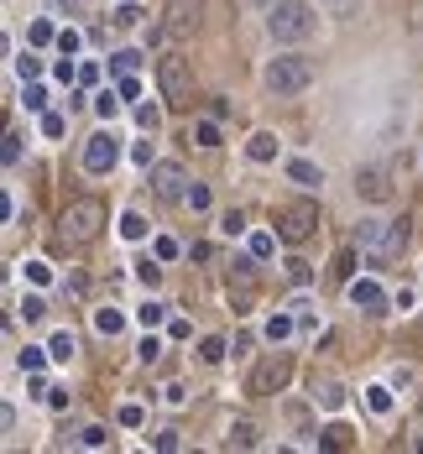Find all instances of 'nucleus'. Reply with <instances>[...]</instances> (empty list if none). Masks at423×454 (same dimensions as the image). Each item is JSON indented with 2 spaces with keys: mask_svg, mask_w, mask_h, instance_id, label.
Masks as SVG:
<instances>
[{
  "mask_svg": "<svg viewBox=\"0 0 423 454\" xmlns=\"http://www.w3.org/2000/svg\"><path fill=\"white\" fill-rule=\"evenodd\" d=\"M84 444H89V449H105L110 433H105V428H84Z\"/></svg>",
  "mask_w": 423,
  "mask_h": 454,
  "instance_id": "72a5a7b5",
  "label": "nucleus"
},
{
  "mask_svg": "<svg viewBox=\"0 0 423 454\" xmlns=\"http://www.w3.org/2000/svg\"><path fill=\"white\" fill-rule=\"evenodd\" d=\"M173 256H178V240L162 235V240H157V261H173Z\"/></svg>",
  "mask_w": 423,
  "mask_h": 454,
  "instance_id": "e433bc0d",
  "label": "nucleus"
},
{
  "mask_svg": "<svg viewBox=\"0 0 423 454\" xmlns=\"http://www.w3.org/2000/svg\"><path fill=\"white\" fill-rule=\"evenodd\" d=\"M94 329H100V335H120V329H126V319H120L115 308H100V313H94Z\"/></svg>",
  "mask_w": 423,
  "mask_h": 454,
  "instance_id": "4468645a",
  "label": "nucleus"
},
{
  "mask_svg": "<svg viewBox=\"0 0 423 454\" xmlns=\"http://www.w3.org/2000/svg\"><path fill=\"white\" fill-rule=\"evenodd\" d=\"M188 204H194V209H209V188H204V183H194V188H188Z\"/></svg>",
  "mask_w": 423,
  "mask_h": 454,
  "instance_id": "2f4dec72",
  "label": "nucleus"
},
{
  "mask_svg": "<svg viewBox=\"0 0 423 454\" xmlns=\"http://www.w3.org/2000/svg\"><path fill=\"white\" fill-rule=\"evenodd\" d=\"M199 355H204V360H225V339H214V335H209V339H204V350H199Z\"/></svg>",
  "mask_w": 423,
  "mask_h": 454,
  "instance_id": "7c9ffc66",
  "label": "nucleus"
},
{
  "mask_svg": "<svg viewBox=\"0 0 423 454\" xmlns=\"http://www.w3.org/2000/svg\"><path fill=\"white\" fill-rule=\"evenodd\" d=\"M267 26H272V37L277 42H303V37H314V11H308L303 0H282V6H272V16H267Z\"/></svg>",
  "mask_w": 423,
  "mask_h": 454,
  "instance_id": "f03ea898",
  "label": "nucleus"
},
{
  "mask_svg": "<svg viewBox=\"0 0 423 454\" xmlns=\"http://www.w3.org/2000/svg\"><path fill=\"white\" fill-rule=\"evenodd\" d=\"M110 21H115V26H136L141 11H136V6H115V16H110Z\"/></svg>",
  "mask_w": 423,
  "mask_h": 454,
  "instance_id": "bb28decb",
  "label": "nucleus"
},
{
  "mask_svg": "<svg viewBox=\"0 0 423 454\" xmlns=\"http://www.w3.org/2000/svg\"><path fill=\"white\" fill-rule=\"evenodd\" d=\"M319 402H324V407H345V392L335 382H324V386H319Z\"/></svg>",
  "mask_w": 423,
  "mask_h": 454,
  "instance_id": "b1692460",
  "label": "nucleus"
},
{
  "mask_svg": "<svg viewBox=\"0 0 423 454\" xmlns=\"http://www.w3.org/2000/svg\"><path fill=\"white\" fill-rule=\"evenodd\" d=\"M272 251H277V235H267V230H261V235H251V256H256V261H267Z\"/></svg>",
  "mask_w": 423,
  "mask_h": 454,
  "instance_id": "f3484780",
  "label": "nucleus"
},
{
  "mask_svg": "<svg viewBox=\"0 0 423 454\" xmlns=\"http://www.w3.org/2000/svg\"><path fill=\"white\" fill-rule=\"evenodd\" d=\"M288 376H293V360H288V355H267L256 371H251L246 392H251V397H272V392H282V386H288Z\"/></svg>",
  "mask_w": 423,
  "mask_h": 454,
  "instance_id": "423d86ee",
  "label": "nucleus"
},
{
  "mask_svg": "<svg viewBox=\"0 0 423 454\" xmlns=\"http://www.w3.org/2000/svg\"><path fill=\"white\" fill-rule=\"evenodd\" d=\"M120 235H126V240H141V235H147V219H141V215H126V219H120Z\"/></svg>",
  "mask_w": 423,
  "mask_h": 454,
  "instance_id": "4be33fe9",
  "label": "nucleus"
},
{
  "mask_svg": "<svg viewBox=\"0 0 423 454\" xmlns=\"http://www.w3.org/2000/svg\"><path fill=\"white\" fill-rule=\"evenodd\" d=\"M42 360H47V355H42V350H21V366H26V371H32V376H37V371H42Z\"/></svg>",
  "mask_w": 423,
  "mask_h": 454,
  "instance_id": "c9c22d12",
  "label": "nucleus"
},
{
  "mask_svg": "<svg viewBox=\"0 0 423 454\" xmlns=\"http://www.w3.org/2000/svg\"><path fill=\"white\" fill-rule=\"evenodd\" d=\"M21 313H26V319H42V313H47V303L32 293V298H21Z\"/></svg>",
  "mask_w": 423,
  "mask_h": 454,
  "instance_id": "c756f323",
  "label": "nucleus"
},
{
  "mask_svg": "<svg viewBox=\"0 0 423 454\" xmlns=\"http://www.w3.org/2000/svg\"><path fill=\"white\" fill-rule=\"evenodd\" d=\"M58 52H68V58H73V52H79V32H58Z\"/></svg>",
  "mask_w": 423,
  "mask_h": 454,
  "instance_id": "f704fd0d",
  "label": "nucleus"
},
{
  "mask_svg": "<svg viewBox=\"0 0 423 454\" xmlns=\"http://www.w3.org/2000/svg\"><path fill=\"white\" fill-rule=\"evenodd\" d=\"M308 277H314V266H308V261H288V282H293V287H303Z\"/></svg>",
  "mask_w": 423,
  "mask_h": 454,
  "instance_id": "393cba45",
  "label": "nucleus"
},
{
  "mask_svg": "<svg viewBox=\"0 0 423 454\" xmlns=\"http://www.w3.org/2000/svg\"><path fill=\"white\" fill-rule=\"evenodd\" d=\"M225 235H241V230H246V215H241V209H230V215H225Z\"/></svg>",
  "mask_w": 423,
  "mask_h": 454,
  "instance_id": "cd10ccee",
  "label": "nucleus"
},
{
  "mask_svg": "<svg viewBox=\"0 0 423 454\" xmlns=\"http://www.w3.org/2000/svg\"><path fill=\"white\" fill-rule=\"evenodd\" d=\"M293 335V319H288V313H272L267 319V339H288Z\"/></svg>",
  "mask_w": 423,
  "mask_h": 454,
  "instance_id": "a211bd4d",
  "label": "nucleus"
},
{
  "mask_svg": "<svg viewBox=\"0 0 423 454\" xmlns=\"http://www.w3.org/2000/svg\"><path fill=\"white\" fill-rule=\"evenodd\" d=\"M167 11H173V21H167V37H188V32H194V21H199V6H188V0H173Z\"/></svg>",
  "mask_w": 423,
  "mask_h": 454,
  "instance_id": "9b49d317",
  "label": "nucleus"
},
{
  "mask_svg": "<svg viewBox=\"0 0 423 454\" xmlns=\"http://www.w3.org/2000/svg\"><path fill=\"white\" fill-rule=\"evenodd\" d=\"M42 105H47V95L37 84H26V110H42Z\"/></svg>",
  "mask_w": 423,
  "mask_h": 454,
  "instance_id": "58836bf2",
  "label": "nucleus"
},
{
  "mask_svg": "<svg viewBox=\"0 0 423 454\" xmlns=\"http://www.w3.org/2000/svg\"><path fill=\"white\" fill-rule=\"evenodd\" d=\"M115 157H120V146H115V136H89V141H84V168L89 172H110L115 168Z\"/></svg>",
  "mask_w": 423,
  "mask_h": 454,
  "instance_id": "0eeeda50",
  "label": "nucleus"
},
{
  "mask_svg": "<svg viewBox=\"0 0 423 454\" xmlns=\"http://www.w3.org/2000/svg\"><path fill=\"white\" fill-rule=\"evenodd\" d=\"M314 225H319V204L314 199H293V204L277 209V235L288 240V246H303V240L314 235Z\"/></svg>",
  "mask_w": 423,
  "mask_h": 454,
  "instance_id": "39448f33",
  "label": "nucleus"
},
{
  "mask_svg": "<svg viewBox=\"0 0 423 454\" xmlns=\"http://www.w3.org/2000/svg\"><path fill=\"white\" fill-rule=\"evenodd\" d=\"M110 63H115V68H120V73H136V63H141V52H115V58H110Z\"/></svg>",
  "mask_w": 423,
  "mask_h": 454,
  "instance_id": "c85d7f7f",
  "label": "nucleus"
},
{
  "mask_svg": "<svg viewBox=\"0 0 423 454\" xmlns=\"http://www.w3.org/2000/svg\"><path fill=\"white\" fill-rule=\"evenodd\" d=\"M366 402H371V413H392V392L387 386H366Z\"/></svg>",
  "mask_w": 423,
  "mask_h": 454,
  "instance_id": "6ab92c4d",
  "label": "nucleus"
},
{
  "mask_svg": "<svg viewBox=\"0 0 423 454\" xmlns=\"http://www.w3.org/2000/svg\"><path fill=\"white\" fill-rule=\"evenodd\" d=\"M162 313H167V308H162V303H147V308H141V313H136V319H141V324H147V329H157V324H162Z\"/></svg>",
  "mask_w": 423,
  "mask_h": 454,
  "instance_id": "a878e982",
  "label": "nucleus"
},
{
  "mask_svg": "<svg viewBox=\"0 0 423 454\" xmlns=\"http://www.w3.org/2000/svg\"><path fill=\"white\" fill-rule=\"evenodd\" d=\"M136 95H141V84H136V79L126 73V79H120V99H136Z\"/></svg>",
  "mask_w": 423,
  "mask_h": 454,
  "instance_id": "a19ab883",
  "label": "nucleus"
},
{
  "mask_svg": "<svg viewBox=\"0 0 423 454\" xmlns=\"http://www.w3.org/2000/svg\"><path fill=\"white\" fill-rule=\"evenodd\" d=\"M355 193H361V199H371V204H382V199H392V183H387V172H382V168H361Z\"/></svg>",
  "mask_w": 423,
  "mask_h": 454,
  "instance_id": "1a4fd4ad",
  "label": "nucleus"
},
{
  "mask_svg": "<svg viewBox=\"0 0 423 454\" xmlns=\"http://www.w3.org/2000/svg\"><path fill=\"white\" fill-rule=\"evenodd\" d=\"M183 168L178 162H157L152 168V188H157V199H183Z\"/></svg>",
  "mask_w": 423,
  "mask_h": 454,
  "instance_id": "6e6552de",
  "label": "nucleus"
},
{
  "mask_svg": "<svg viewBox=\"0 0 423 454\" xmlns=\"http://www.w3.org/2000/svg\"><path fill=\"white\" fill-rule=\"evenodd\" d=\"M100 225H105V204L100 199H73L63 209V240H73V246H89L100 235Z\"/></svg>",
  "mask_w": 423,
  "mask_h": 454,
  "instance_id": "7ed1b4c3",
  "label": "nucleus"
},
{
  "mask_svg": "<svg viewBox=\"0 0 423 454\" xmlns=\"http://www.w3.org/2000/svg\"><path fill=\"white\" fill-rule=\"evenodd\" d=\"M288 178H293V183H303V188L324 183V178H319V168H314V162H303V157H298V162H288Z\"/></svg>",
  "mask_w": 423,
  "mask_h": 454,
  "instance_id": "ddd939ff",
  "label": "nucleus"
},
{
  "mask_svg": "<svg viewBox=\"0 0 423 454\" xmlns=\"http://www.w3.org/2000/svg\"><path fill=\"white\" fill-rule=\"evenodd\" d=\"M47 355H53V360H68V355H73V335H68V329H63V335H53Z\"/></svg>",
  "mask_w": 423,
  "mask_h": 454,
  "instance_id": "aec40b11",
  "label": "nucleus"
},
{
  "mask_svg": "<svg viewBox=\"0 0 423 454\" xmlns=\"http://www.w3.org/2000/svg\"><path fill=\"white\" fill-rule=\"evenodd\" d=\"M32 42H37V48H42V42H58V32H53L47 21H37V26H32Z\"/></svg>",
  "mask_w": 423,
  "mask_h": 454,
  "instance_id": "473e14b6",
  "label": "nucleus"
},
{
  "mask_svg": "<svg viewBox=\"0 0 423 454\" xmlns=\"http://www.w3.org/2000/svg\"><path fill=\"white\" fill-rule=\"evenodd\" d=\"M194 141H199V146H220V126H214V120H204L199 131H194Z\"/></svg>",
  "mask_w": 423,
  "mask_h": 454,
  "instance_id": "5701e85b",
  "label": "nucleus"
},
{
  "mask_svg": "<svg viewBox=\"0 0 423 454\" xmlns=\"http://www.w3.org/2000/svg\"><path fill=\"white\" fill-rule=\"evenodd\" d=\"M230 444H235V449H251V444H256V423H246V418H241V423L230 428Z\"/></svg>",
  "mask_w": 423,
  "mask_h": 454,
  "instance_id": "2eb2a0df",
  "label": "nucleus"
},
{
  "mask_svg": "<svg viewBox=\"0 0 423 454\" xmlns=\"http://www.w3.org/2000/svg\"><path fill=\"white\" fill-rule=\"evenodd\" d=\"M308 84H314V63H308V58H272V68H267V89H272L277 99L303 95Z\"/></svg>",
  "mask_w": 423,
  "mask_h": 454,
  "instance_id": "20e7f679",
  "label": "nucleus"
},
{
  "mask_svg": "<svg viewBox=\"0 0 423 454\" xmlns=\"http://www.w3.org/2000/svg\"><path fill=\"white\" fill-rule=\"evenodd\" d=\"M136 120L147 126V131H157V110H152V105H141V110H136Z\"/></svg>",
  "mask_w": 423,
  "mask_h": 454,
  "instance_id": "ea45409f",
  "label": "nucleus"
},
{
  "mask_svg": "<svg viewBox=\"0 0 423 454\" xmlns=\"http://www.w3.org/2000/svg\"><path fill=\"white\" fill-rule=\"evenodd\" d=\"M246 152H251V162H272V157H277V136H272V131H256L246 141Z\"/></svg>",
  "mask_w": 423,
  "mask_h": 454,
  "instance_id": "f8f14e48",
  "label": "nucleus"
},
{
  "mask_svg": "<svg viewBox=\"0 0 423 454\" xmlns=\"http://www.w3.org/2000/svg\"><path fill=\"white\" fill-rule=\"evenodd\" d=\"M350 266H355V251L345 246V251L335 256V266H329V277H335V282H350Z\"/></svg>",
  "mask_w": 423,
  "mask_h": 454,
  "instance_id": "dca6fc26",
  "label": "nucleus"
},
{
  "mask_svg": "<svg viewBox=\"0 0 423 454\" xmlns=\"http://www.w3.org/2000/svg\"><path fill=\"white\" fill-rule=\"evenodd\" d=\"M16 73H21V79H37V73H42V63H37V58H21V63H16Z\"/></svg>",
  "mask_w": 423,
  "mask_h": 454,
  "instance_id": "4c0bfd02",
  "label": "nucleus"
},
{
  "mask_svg": "<svg viewBox=\"0 0 423 454\" xmlns=\"http://www.w3.org/2000/svg\"><path fill=\"white\" fill-rule=\"evenodd\" d=\"M350 303L355 308H366V313H382V303H387V293L371 282V277H361V282H350Z\"/></svg>",
  "mask_w": 423,
  "mask_h": 454,
  "instance_id": "9d476101",
  "label": "nucleus"
},
{
  "mask_svg": "<svg viewBox=\"0 0 423 454\" xmlns=\"http://www.w3.org/2000/svg\"><path fill=\"white\" fill-rule=\"evenodd\" d=\"M157 84H162V99H167L173 110L194 105V68H188L183 52H167V58L157 63Z\"/></svg>",
  "mask_w": 423,
  "mask_h": 454,
  "instance_id": "f257e3e1",
  "label": "nucleus"
},
{
  "mask_svg": "<svg viewBox=\"0 0 423 454\" xmlns=\"http://www.w3.org/2000/svg\"><path fill=\"white\" fill-rule=\"evenodd\" d=\"M42 131L47 136H63V115H42Z\"/></svg>",
  "mask_w": 423,
  "mask_h": 454,
  "instance_id": "79ce46f5",
  "label": "nucleus"
},
{
  "mask_svg": "<svg viewBox=\"0 0 423 454\" xmlns=\"http://www.w3.org/2000/svg\"><path fill=\"white\" fill-rule=\"evenodd\" d=\"M324 449H350V428H340V423L324 428Z\"/></svg>",
  "mask_w": 423,
  "mask_h": 454,
  "instance_id": "412c9836",
  "label": "nucleus"
}]
</instances>
